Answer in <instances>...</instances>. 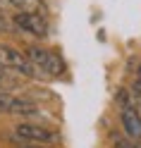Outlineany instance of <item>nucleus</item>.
<instances>
[{"label": "nucleus", "mask_w": 141, "mask_h": 148, "mask_svg": "<svg viewBox=\"0 0 141 148\" xmlns=\"http://www.w3.org/2000/svg\"><path fill=\"white\" fill-rule=\"evenodd\" d=\"M12 24H17L22 31L36 36V38H45L48 36V22L43 14H34V12H17L12 17Z\"/></svg>", "instance_id": "obj_4"}, {"label": "nucleus", "mask_w": 141, "mask_h": 148, "mask_svg": "<svg viewBox=\"0 0 141 148\" xmlns=\"http://www.w3.org/2000/svg\"><path fill=\"white\" fill-rule=\"evenodd\" d=\"M26 58L31 60V64L36 69H41L43 74H48V77H62L65 74V62L55 53H50L48 48L34 45V48L26 50Z\"/></svg>", "instance_id": "obj_2"}, {"label": "nucleus", "mask_w": 141, "mask_h": 148, "mask_svg": "<svg viewBox=\"0 0 141 148\" xmlns=\"http://www.w3.org/2000/svg\"><path fill=\"white\" fill-rule=\"evenodd\" d=\"M12 7H17L19 12H34V14H41L45 10V0H7Z\"/></svg>", "instance_id": "obj_6"}, {"label": "nucleus", "mask_w": 141, "mask_h": 148, "mask_svg": "<svg viewBox=\"0 0 141 148\" xmlns=\"http://www.w3.org/2000/svg\"><path fill=\"white\" fill-rule=\"evenodd\" d=\"M122 127L129 138H141V115L136 108H124L122 110Z\"/></svg>", "instance_id": "obj_5"}, {"label": "nucleus", "mask_w": 141, "mask_h": 148, "mask_svg": "<svg viewBox=\"0 0 141 148\" xmlns=\"http://www.w3.org/2000/svg\"><path fill=\"white\" fill-rule=\"evenodd\" d=\"M14 31V26H12V19H7V17L0 12V34H10Z\"/></svg>", "instance_id": "obj_11"}, {"label": "nucleus", "mask_w": 141, "mask_h": 148, "mask_svg": "<svg viewBox=\"0 0 141 148\" xmlns=\"http://www.w3.org/2000/svg\"><path fill=\"white\" fill-rule=\"evenodd\" d=\"M14 136L19 141H29V143H50V141H58V132H53L48 127H41V124H34V122H19L14 127Z\"/></svg>", "instance_id": "obj_3"}, {"label": "nucleus", "mask_w": 141, "mask_h": 148, "mask_svg": "<svg viewBox=\"0 0 141 148\" xmlns=\"http://www.w3.org/2000/svg\"><path fill=\"white\" fill-rule=\"evenodd\" d=\"M12 105H14V96L10 91H0V112H10L12 115Z\"/></svg>", "instance_id": "obj_9"}, {"label": "nucleus", "mask_w": 141, "mask_h": 148, "mask_svg": "<svg viewBox=\"0 0 141 148\" xmlns=\"http://www.w3.org/2000/svg\"><path fill=\"white\" fill-rule=\"evenodd\" d=\"M136 74H139V77H136V79L141 81V64H139V69H136Z\"/></svg>", "instance_id": "obj_13"}, {"label": "nucleus", "mask_w": 141, "mask_h": 148, "mask_svg": "<svg viewBox=\"0 0 141 148\" xmlns=\"http://www.w3.org/2000/svg\"><path fill=\"white\" fill-rule=\"evenodd\" d=\"M115 100H117V105H120L122 110H124V108H129V93H127L124 88H120L117 93H115Z\"/></svg>", "instance_id": "obj_10"}, {"label": "nucleus", "mask_w": 141, "mask_h": 148, "mask_svg": "<svg viewBox=\"0 0 141 148\" xmlns=\"http://www.w3.org/2000/svg\"><path fill=\"white\" fill-rule=\"evenodd\" d=\"M0 64L7 67L10 72H14V74H19V77H36L39 74V69L26 58V53L17 50V48H12L7 43H0Z\"/></svg>", "instance_id": "obj_1"}, {"label": "nucleus", "mask_w": 141, "mask_h": 148, "mask_svg": "<svg viewBox=\"0 0 141 148\" xmlns=\"http://www.w3.org/2000/svg\"><path fill=\"white\" fill-rule=\"evenodd\" d=\"M39 105L29 98H17L14 96V105H12V115H36Z\"/></svg>", "instance_id": "obj_8"}, {"label": "nucleus", "mask_w": 141, "mask_h": 148, "mask_svg": "<svg viewBox=\"0 0 141 148\" xmlns=\"http://www.w3.org/2000/svg\"><path fill=\"white\" fill-rule=\"evenodd\" d=\"M22 81H19V74L10 72L7 67L0 64V91H12V88H19Z\"/></svg>", "instance_id": "obj_7"}, {"label": "nucleus", "mask_w": 141, "mask_h": 148, "mask_svg": "<svg viewBox=\"0 0 141 148\" xmlns=\"http://www.w3.org/2000/svg\"><path fill=\"white\" fill-rule=\"evenodd\" d=\"M17 148H50V146H36V143H29V146H17Z\"/></svg>", "instance_id": "obj_12"}]
</instances>
